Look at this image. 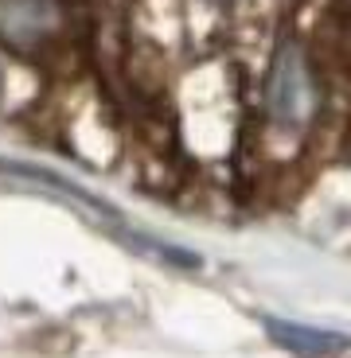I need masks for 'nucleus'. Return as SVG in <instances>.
<instances>
[{"instance_id":"obj_1","label":"nucleus","mask_w":351,"mask_h":358,"mask_svg":"<svg viewBox=\"0 0 351 358\" xmlns=\"http://www.w3.org/2000/svg\"><path fill=\"white\" fill-rule=\"evenodd\" d=\"M266 106H270V113L277 117L281 125H297L301 117L312 109V86H308L305 63L297 59L293 47H285V51L277 55V63H273Z\"/></svg>"},{"instance_id":"obj_3","label":"nucleus","mask_w":351,"mask_h":358,"mask_svg":"<svg viewBox=\"0 0 351 358\" xmlns=\"http://www.w3.org/2000/svg\"><path fill=\"white\" fill-rule=\"evenodd\" d=\"M261 323H266L270 339L277 343V347L293 350V355H332V350L351 347V339H347V335H340V331L301 327V323H285V320H273V315H266Z\"/></svg>"},{"instance_id":"obj_2","label":"nucleus","mask_w":351,"mask_h":358,"mask_svg":"<svg viewBox=\"0 0 351 358\" xmlns=\"http://www.w3.org/2000/svg\"><path fill=\"white\" fill-rule=\"evenodd\" d=\"M59 27L55 0H0V39L12 47H36Z\"/></svg>"}]
</instances>
